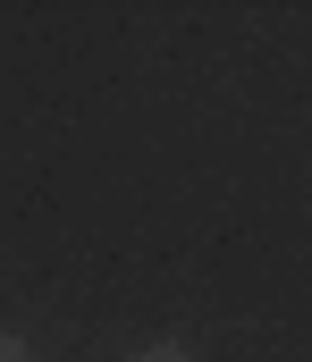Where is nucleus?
I'll list each match as a JSON object with an SVG mask.
<instances>
[{"mask_svg": "<svg viewBox=\"0 0 312 362\" xmlns=\"http://www.w3.org/2000/svg\"><path fill=\"white\" fill-rule=\"evenodd\" d=\"M127 362H195V354H186L178 337H152V346H135V354H127Z\"/></svg>", "mask_w": 312, "mask_h": 362, "instance_id": "1", "label": "nucleus"}, {"mask_svg": "<svg viewBox=\"0 0 312 362\" xmlns=\"http://www.w3.org/2000/svg\"><path fill=\"white\" fill-rule=\"evenodd\" d=\"M0 362H34V346H25L17 329H0Z\"/></svg>", "mask_w": 312, "mask_h": 362, "instance_id": "2", "label": "nucleus"}]
</instances>
